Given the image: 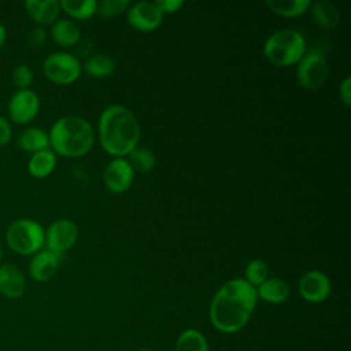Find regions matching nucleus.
Segmentation results:
<instances>
[{
  "label": "nucleus",
  "instance_id": "1",
  "mask_svg": "<svg viewBox=\"0 0 351 351\" xmlns=\"http://www.w3.org/2000/svg\"><path fill=\"white\" fill-rule=\"evenodd\" d=\"M256 302L252 285L244 278H232L214 293L208 308L210 321L222 333H236L248 324Z\"/></svg>",
  "mask_w": 351,
  "mask_h": 351
},
{
  "label": "nucleus",
  "instance_id": "2",
  "mask_svg": "<svg viewBox=\"0 0 351 351\" xmlns=\"http://www.w3.org/2000/svg\"><path fill=\"white\" fill-rule=\"evenodd\" d=\"M141 129L134 114L125 106L111 104L99 118V141L114 158L128 156L140 141Z\"/></svg>",
  "mask_w": 351,
  "mask_h": 351
},
{
  "label": "nucleus",
  "instance_id": "3",
  "mask_svg": "<svg viewBox=\"0 0 351 351\" xmlns=\"http://www.w3.org/2000/svg\"><path fill=\"white\" fill-rule=\"evenodd\" d=\"M48 137L49 148L56 156L63 158H81L95 144L92 125L78 115H64L56 119L48 132Z\"/></svg>",
  "mask_w": 351,
  "mask_h": 351
},
{
  "label": "nucleus",
  "instance_id": "4",
  "mask_svg": "<svg viewBox=\"0 0 351 351\" xmlns=\"http://www.w3.org/2000/svg\"><path fill=\"white\" fill-rule=\"evenodd\" d=\"M304 37L293 29H281L271 33L263 44V55L278 67L296 64L306 53Z\"/></svg>",
  "mask_w": 351,
  "mask_h": 351
},
{
  "label": "nucleus",
  "instance_id": "5",
  "mask_svg": "<svg viewBox=\"0 0 351 351\" xmlns=\"http://www.w3.org/2000/svg\"><path fill=\"white\" fill-rule=\"evenodd\" d=\"M5 243L18 255H34L45 245V229L32 218H18L5 230Z\"/></svg>",
  "mask_w": 351,
  "mask_h": 351
},
{
  "label": "nucleus",
  "instance_id": "6",
  "mask_svg": "<svg viewBox=\"0 0 351 351\" xmlns=\"http://www.w3.org/2000/svg\"><path fill=\"white\" fill-rule=\"evenodd\" d=\"M43 71L51 82L69 85L80 78L82 64L77 56L69 52H53L44 59Z\"/></svg>",
  "mask_w": 351,
  "mask_h": 351
},
{
  "label": "nucleus",
  "instance_id": "7",
  "mask_svg": "<svg viewBox=\"0 0 351 351\" xmlns=\"http://www.w3.org/2000/svg\"><path fill=\"white\" fill-rule=\"evenodd\" d=\"M328 71V62L321 52L306 51L303 58L298 62L296 78L304 89L315 90L325 82Z\"/></svg>",
  "mask_w": 351,
  "mask_h": 351
},
{
  "label": "nucleus",
  "instance_id": "8",
  "mask_svg": "<svg viewBox=\"0 0 351 351\" xmlns=\"http://www.w3.org/2000/svg\"><path fill=\"white\" fill-rule=\"evenodd\" d=\"M40 112V97L32 89H16L8 101V117L16 125H27Z\"/></svg>",
  "mask_w": 351,
  "mask_h": 351
},
{
  "label": "nucleus",
  "instance_id": "9",
  "mask_svg": "<svg viewBox=\"0 0 351 351\" xmlns=\"http://www.w3.org/2000/svg\"><path fill=\"white\" fill-rule=\"evenodd\" d=\"M78 239V228L71 219L60 218L53 221L45 229V245L44 248L62 255L69 251Z\"/></svg>",
  "mask_w": 351,
  "mask_h": 351
},
{
  "label": "nucleus",
  "instance_id": "10",
  "mask_svg": "<svg viewBox=\"0 0 351 351\" xmlns=\"http://www.w3.org/2000/svg\"><path fill=\"white\" fill-rule=\"evenodd\" d=\"M103 181L110 192L123 193L134 181V170L126 158H114L104 169Z\"/></svg>",
  "mask_w": 351,
  "mask_h": 351
},
{
  "label": "nucleus",
  "instance_id": "11",
  "mask_svg": "<svg viewBox=\"0 0 351 351\" xmlns=\"http://www.w3.org/2000/svg\"><path fill=\"white\" fill-rule=\"evenodd\" d=\"M300 296L310 303L325 302L332 292V282L329 277L319 270H310L304 273L298 284Z\"/></svg>",
  "mask_w": 351,
  "mask_h": 351
},
{
  "label": "nucleus",
  "instance_id": "12",
  "mask_svg": "<svg viewBox=\"0 0 351 351\" xmlns=\"http://www.w3.org/2000/svg\"><path fill=\"white\" fill-rule=\"evenodd\" d=\"M162 12L154 1H138L132 4L126 11L128 22L132 27L140 32H152L162 22Z\"/></svg>",
  "mask_w": 351,
  "mask_h": 351
},
{
  "label": "nucleus",
  "instance_id": "13",
  "mask_svg": "<svg viewBox=\"0 0 351 351\" xmlns=\"http://www.w3.org/2000/svg\"><path fill=\"white\" fill-rule=\"evenodd\" d=\"M60 255L43 248L34 255L29 262V274L34 281L45 282L49 281L59 270Z\"/></svg>",
  "mask_w": 351,
  "mask_h": 351
},
{
  "label": "nucleus",
  "instance_id": "14",
  "mask_svg": "<svg viewBox=\"0 0 351 351\" xmlns=\"http://www.w3.org/2000/svg\"><path fill=\"white\" fill-rule=\"evenodd\" d=\"M26 278L14 263L0 265V293L7 299H18L25 293Z\"/></svg>",
  "mask_w": 351,
  "mask_h": 351
},
{
  "label": "nucleus",
  "instance_id": "15",
  "mask_svg": "<svg viewBox=\"0 0 351 351\" xmlns=\"http://www.w3.org/2000/svg\"><path fill=\"white\" fill-rule=\"evenodd\" d=\"M23 5L32 21L41 27L56 22L62 12L59 0H26Z\"/></svg>",
  "mask_w": 351,
  "mask_h": 351
},
{
  "label": "nucleus",
  "instance_id": "16",
  "mask_svg": "<svg viewBox=\"0 0 351 351\" xmlns=\"http://www.w3.org/2000/svg\"><path fill=\"white\" fill-rule=\"evenodd\" d=\"M255 289H256L258 299H262L271 304L284 303L291 295V288L288 282L280 277L267 278Z\"/></svg>",
  "mask_w": 351,
  "mask_h": 351
},
{
  "label": "nucleus",
  "instance_id": "17",
  "mask_svg": "<svg viewBox=\"0 0 351 351\" xmlns=\"http://www.w3.org/2000/svg\"><path fill=\"white\" fill-rule=\"evenodd\" d=\"M16 143H18V147L23 152L33 155L36 152L49 148L48 132H45L44 129L37 128V126L26 128L19 133Z\"/></svg>",
  "mask_w": 351,
  "mask_h": 351
},
{
  "label": "nucleus",
  "instance_id": "18",
  "mask_svg": "<svg viewBox=\"0 0 351 351\" xmlns=\"http://www.w3.org/2000/svg\"><path fill=\"white\" fill-rule=\"evenodd\" d=\"M52 40L64 48L75 45L81 38L80 26L73 19H58L51 25Z\"/></svg>",
  "mask_w": 351,
  "mask_h": 351
},
{
  "label": "nucleus",
  "instance_id": "19",
  "mask_svg": "<svg viewBox=\"0 0 351 351\" xmlns=\"http://www.w3.org/2000/svg\"><path fill=\"white\" fill-rule=\"evenodd\" d=\"M56 162L58 156L51 148L43 149L30 155L27 162V170L34 178H45L55 170Z\"/></svg>",
  "mask_w": 351,
  "mask_h": 351
},
{
  "label": "nucleus",
  "instance_id": "20",
  "mask_svg": "<svg viewBox=\"0 0 351 351\" xmlns=\"http://www.w3.org/2000/svg\"><path fill=\"white\" fill-rule=\"evenodd\" d=\"M313 21L325 30H333L340 23V15L337 8L329 1L311 3L310 8Z\"/></svg>",
  "mask_w": 351,
  "mask_h": 351
},
{
  "label": "nucleus",
  "instance_id": "21",
  "mask_svg": "<svg viewBox=\"0 0 351 351\" xmlns=\"http://www.w3.org/2000/svg\"><path fill=\"white\" fill-rule=\"evenodd\" d=\"M174 351H210L206 336L193 328L182 330L174 346Z\"/></svg>",
  "mask_w": 351,
  "mask_h": 351
},
{
  "label": "nucleus",
  "instance_id": "22",
  "mask_svg": "<svg viewBox=\"0 0 351 351\" xmlns=\"http://www.w3.org/2000/svg\"><path fill=\"white\" fill-rule=\"evenodd\" d=\"M82 70L93 78H106L114 73L115 63L106 53H95L85 60Z\"/></svg>",
  "mask_w": 351,
  "mask_h": 351
},
{
  "label": "nucleus",
  "instance_id": "23",
  "mask_svg": "<svg viewBox=\"0 0 351 351\" xmlns=\"http://www.w3.org/2000/svg\"><path fill=\"white\" fill-rule=\"evenodd\" d=\"M310 0H267L266 5L271 12L285 16L295 18L303 15L310 8Z\"/></svg>",
  "mask_w": 351,
  "mask_h": 351
},
{
  "label": "nucleus",
  "instance_id": "24",
  "mask_svg": "<svg viewBox=\"0 0 351 351\" xmlns=\"http://www.w3.org/2000/svg\"><path fill=\"white\" fill-rule=\"evenodd\" d=\"M60 8L71 19H88L96 14V0H60Z\"/></svg>",
  "mask_w": 351,
  "mask_h": 351
},
{
  "label": "nucleus",
  "instance_id": "25",
  "mask_svg": "<svg viewBox=\"0 0 351 351\" xmlns=\"http://www.w3.org/2000/svg\"><path fill=\"white\" fill-rule=\"evenodd\" d=\"M129 163L134 171L138 173H149L154 170L156 159L154 152L149 148L145 147H136L129 155Z\"/></svg>",
  "mask_w": 351,
  "mask_h": 351
},
{
  "label": "nucleus",
  "instance_id": "26",
  "mask_svg": "<svg viewBox=\"0 0 351 351\" xmlns=\"http://www.w3.org/2000/svg\"><path fill=\"white\" fill-rule=\"evenodd\" d=\"M269 278V267L263 259H252L247 263L244 270V280L254 288L259 287Z\"/></svg>",
  "mask_w": 351,
  "mask_h": 351
},
{
  "label": "nucleus",
  "instance_id": "27",
  "mask_svg": "<svg viewBox=\"0 0 351 351\" xmlns=\"http://www.w3.org/2000/svg\"><path fill=\"white\" fill-rule=\"evenodd\" d=\"M130 7V3L128 0H103L97 3L96 12L104 18H112L117 16Z\"/></svg>",
  "mask_w": 351,
  "mask_h": 351
},
{
  "label": "nucleus",
  "instance_id": "28",
  "mask_svg": "<svg viewBox=\"0 0 351 351\" xmlns=\"http://www.w3.org/2000/svg\"><path fill=\"white\" fill-rule=\"evenodd\" d=\"M11 78H12V84L18 89H30V85L33 84V80H34V74L30 66L21 63L14 67Z\"/></svg>",
  "mask_w": 351,
  "mask_h": 351
},
{
  "label": "nucleus",
  "instance_id": "29",
  "mask_svg": "<svg viewBox=\"0 0 351 351\" xmlns=\"http://www.w3.org/2000/svg\"><path fill=\"white\" fill-rule=\"evenodd\" d=\"M154 3L158 7V10L162 12V15L163 14H174L184 5L182 0H156Z\"/></svg>",
  "mask_w": 351,
  "mask_h": 351
},
{
  "label": "nucleus",
  "instance_id": "30",
  "mask_svg": "<svg viewBox=\"0 0 351 351\" xmlns=\"http://www.w3.org/2000/svg\"><path fill=\"white\" fill-rule=\"evenodd\" d=\"M12 138V128L3 115H0V147L7 145Z\"/></svg>",
  "mask_w": 351,
  "mask_h": 351
},
{
  "label": "nucleus",
  "instance_id": "31",
  "mask_svg": "<svg viewBox=\"0 0 351 351\" xmlns=\"http://www.w3.org/2000/svg\"><path fill=\"white\" fill-rule=\"evenodd\" d=\"M339 95H340V100L343 101V104L346 107L351 106V78L346 77L339 86Z\"/></svg>",
  "mask_w": 351,
  "mask_h": 351
},
{
  "label": "nucleus",
  "instance_id": "32",
  "mask_svg": "<svg viewBox=\"0 0 351 351\" xmlns=\"http://www.w3.org/2000/svg\"><path fill=\"white\" fill-rule=\"evenodd\" d=\"M47 40V32L44 27L41 26H36L32 32H30V36H29V41L32 44V47H41Z\"/></svg>",
  "mask_w": 351,
  "mask_h": 351
},
{
  "label": "nucleus",
  "instance_id": "33",
  "mask_svg": "<svg viewBox=\"0 0 351 351\" xmlns=\"http://www.w3.org/2000/svg\"><path fill=\"white\" fill-rule=\"evenodd\" d=\"M7 40V29L5 26L0 22V48H3V45L5 44Z\"/></svg>",
  "mask_w": 351,
  "mask_h": 351
},
{
  "label": "nucleus",
  "instance_id": "34",
  "mask_svg": "<svg viewBox=\"0 0 351 351\" xmlns=\"http://www.w3.org/2000/svg\"><path fill=\"white\" fill-rule=\"evenodd\" d=\"M3 263V248H1V245H0V265Z\"/></svg>",
  "mask_w": 351,
  "mask_h": 351
},
{
  "label": "nucleus",
  "instance_id": "35",
  "mask_svg": "<svg viewBox=\"0 0 351 351\" xmlns=\"http://www.w3.org/2000/svg\"><path fill=\"white\" fill-rule=\"evenodd\" d=\"M137 351H151V350H147V348H141V350H137Z\"/></svg>",
  "mask_w": 351,
  "mask_h": 351
}]
</instances>
